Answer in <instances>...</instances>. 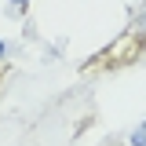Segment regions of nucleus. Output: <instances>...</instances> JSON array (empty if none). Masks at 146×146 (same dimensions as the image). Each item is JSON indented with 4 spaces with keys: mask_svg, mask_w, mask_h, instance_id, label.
Masks as SVG:
<instances>
[{
    "mask_svg": "<svg viewBox=\"0 0 146 146\" xmlns=\"http://www.w3.org/2000/svg\"><path fill=\"white\" fill-rule=\"evenodd\" d=\"M128 143H131V146H146V121L131 131V139H128Z\"/></svg>",
    "mask_w": 146,
    "mask_h": 146,
    "instance_id": "1",
    "label": "nucleus"
},
{
    "mask_svg": "<svg viewBox=\"0 0 146 146\" xmlns=\"http://www.w3.org/2000/svg\"><path fill=\"white\" fill-rule=\"evenodd\" d=\"M4 55H7V44H4V40H0V58H4Z\"/></svg>",
    "mask_w": 146,
    "mask_h": 146,
    "instance_id": "2",
    "label": "nucleus"
},
{
    "mask_svg": "<svg viewBox=\"0 0 146 146\" xmlns=\"http://www.w3.org/2000/svg\"><path fill=\"white\" fill-rule=\"evenodd\" d=\"M15 4H18V7H22V4H29V0H15Z\"/></svg>",
    "mask_w": 146,
    "mask_h": 146,
    "instance_id": "3",
    "label": "nucleus"
}]
</instances>
